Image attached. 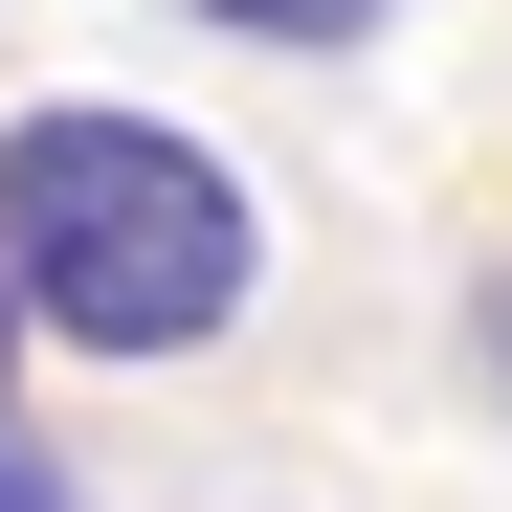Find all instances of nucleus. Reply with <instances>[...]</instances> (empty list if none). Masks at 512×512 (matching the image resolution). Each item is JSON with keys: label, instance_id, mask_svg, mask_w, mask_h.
Returning a JSON list of instances; mask_svg holds the SVG:
<instances>
[{"label": "nucleus", "instance_id": "7ed1b4c3", "mask_svg": "<svg viewBox=\"0 0 512 512\" xmlns=\"http://www.w3.org/2000/svg\"><path fill=\"white\" fill-rule=\"evenodd\" d=\"M468 357H490V379H512V268H490V290H468Z\"/></svg>", "mask_w": 512, "mask_h": 512}, {"label": "nucleus", "instance_id": "20e7f679", "mask_svg": "<svg viewBox=\"0 0 512 512\" xmlns=\"http://www.w3.org/2000/svg\"><path fill=\"white\" fill-rule=\"evenodd\" d=\"M0 512H45V468H23V446H0Z\"/></svg>", "mask_w": 512, "mask_h": 512}, {"label": "nucleus", "instance_id": "f257e3e1", "mask_svg": "<svg viewBox=\"0 0 512 512\" xmlns=\"http://www.w3.org/2000/svg\"><path fill=\"white\" fill-rule=\"evenodd\" d=\"M0 312L90 357H201L245 312V179L156 112H23L0 134Z\"/></svg>", "mask_w": 512, "mask_h": 512}, {"label": "nucleus", "instance_id": "f03ea898", "mask_svg": "<svg viewBox=\"0 0 512 512\" xmlns=\"http://www.w3.org/2000/svg\"><path fill=\"white\" fill-rule=\"evenodd\" d=\"M201 23H245V45H357L379 0H201Z\"/></svg>", "mask_w": 512, "mask_h": 512}, {"label": "nucleus", "instance_id": "39448f33", "mask_svg": "<svg viewBox=\"0 0 512 512\" xmlns=\"http://www.w3.org/2000/svg\"><path fill=\"white\" fill-rule=\"evenodd\" d=\"M0 334H23V312H0Z\"/></svg>", "mask_w": 512, "mask_h": 512}]
</instances>
